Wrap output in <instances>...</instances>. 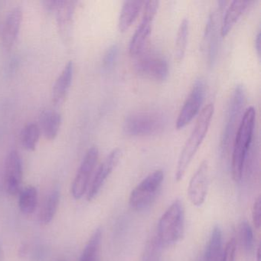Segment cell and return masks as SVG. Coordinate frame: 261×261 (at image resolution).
Returning a JSON list of instances; mask_svg holds the SVG:
<instances>
[{"mask_svg":"<svg viewBox=\"0 0 261 261\" xmlns=\"http://www.w3.org/2000/svg\"><path fill=\"white\" fill-rule=\"evenodd\" d=\"M256 111L250 107L244 111L239 126L233 138L231 158V173L236 182L241 181L244 172V164L254 132Z\"/></svg>","mask_w":261,"mask_h":261,"instance_id":"6da1fadb","label":"cell"},{"mask_svg":"<svg viewBox=\"0 0 261 261\" xmlns=\"http://www.w3.org/2000/svg\"><path fill=\"white\" fill-rule=\"evenodd\" d=\"M214 111L215 107L212 103H209L201 110L198 115L195 127L190 137L185 143L182 151L178 157L175 175L176 181H180L182 179L191 162L192 161V159L195 156L198 148L204 140L210 126Z\"/></svg>","mask_w":261,"mask_h":261,"instance_id":"7a4b0ae2","label":"cell"},{"mask_svg":"<svg viewBox=\"0 0 261 261\" xmlns=\"http://www.w3.org/2000/svg\"><path fill=\"white\" fill-rule=\"evenodd\" d=\"M185 232V208L181 200H175L162 215L158 225V241L161 247L174 245Z\"/></svg>","mask_w":261,"mask_h":261,"instance_id":"3957f363","label":"cell"},{"mask_svg":"<svg viewBox=\"0 0 261 261\" xmlns=\"http://www.w3.org/2000/svg\"><path fill=\"white\" fill-rule=\"evenodd\" d=\"M166 123V117L159 111H137L126 117L123 130L129 136L146 137L162 132Z\"/></svg>","mask_w":261,"mask_h":261,"instance_id":"277c9868","label":"cell"},{"mask_svg":"<svg viewBox=\"0 0 261 261\" xmlns=\"http://www.w3.org/2000/svg\"><path fill=\"white\" fill-rule=\"evenodd\" d=\"M164 179V172L161 169L154 171L146 176L129 195V204L135 211H143L152 204L160 192Z\"/></svg>","mask_w":261,"mask_h":261,"instance_id":"5b68a950","label":"cell"},{"mask_svg":"<svg viewBox=\"0 0 261 261\" xmlns=\"http://www.w3.org/2000/svg\"><path fill=\"white\" fill-rule=\"evenodd\" d=\"M245 102V88L244 85H238L235 88L230 98V105L227 110V121L221 139V149L224 152L229 149L230 145L233 143L237 129L244 114L243 111H244Z\"/></svg>","mask_w":261,"mask_h":261,"instance_id":"8992f818","label":"cell"},{"mask_svg":"<svg viewBox=\"0 0 261 261\" xmlns=\"http://www.w3.org/2000/svg\"><path fill=\"white\" fill-rule=\"evenodd\" d=\"M136 57L134 68L140 75L161 82L167 79L169 64L162 55L153 50L144 49Z\"/></svg>","mask_w":261,"mask_h":261,"instance_id":"52a82bcc","label":"cell"},{"mask_svg":"<svg viewBox=\"0 0 261 261\" xmlns=\"http://www.w3.org/2000/svg\"><path fill=\"white\" fill-rule=\"evenodd\" d=\"M144 12L141 21L134 32L129 42V53L136 56L145 49L146 42L152 31V23L158 11L159 1L150 0L144 3Z\"/></svg>","mask_w":261,"mask_h":261,"instance_id":"ba28073f","label":"cell"},{"mask_svg":"<svg viewBox=\"0 0 261 261\" xmlns=\"http://www.w3.org/2000/svg\"><path fill=\"white\" fill-rule=\"evenodd\" d=\"M225 2H219L212 10L207 18L202 41V51L209 65H213L217 58L218 49V31L220 17L224 10Z\"/></svg>","mask_w":261,"mask_h":261,"instance_id":"9c48e42d","label":"cell"},{"mask_svg":"<svg viewBox=\"0 0 261 261\" xmlns=\"http://www.w3.org/2000/svg\"><path fill=\"white\" fill-rule=\"evenodd\" d=\"M205 94V84L202 79H198L194 83L193 87L185 101L176 120V128L182 129L189 124L194 117L199 113L200 108L204 101Z\"/></svg>","mask_w":261,"mask_h":261,"instance_id":"30bf717a","label":"cell"},{"mask_svg":"<svg viewBox=\"0 0 261 261\" xmlns=\"http://www.w3.org/2000/svg\"><path fill=\"white\" fill-rule=\"evenodd\" d=\"M98 155V149L96 146L90 148L85 154L71 187V193L75 199H80L86 193Z\"/></svg>","mask_w":261,"mask_h":261,"instance_id":"8fae6325","label":"cell"},{"mask_svg":"<svg viewBox=\"0 0 261 261\" xmlns=\"http://www.w3.org/2000/svg\"><path fill=\"white\" fill-rule=\"evenodd\" d=\"M208 186V163L204 160L192 175L188 187V195L193 205L200 207L204 204L207 197Z\"/></svg>","mask_w":261,"mask_h":261,"instance_id":"7c38bea8","label":"cell"},{"mask_svg":"<svg viewBox=\"0 0 261 261\" xmlns=\"http://www.w3.org/2000/svg\"><path fill=\"white\" fill-rule=\"evenodd\" d=\"M121 150L118 148L113 149L107 155L101 164L99 166L88 189V195H87V199L88 201H91L98 195L107 178L112 173L113 171L118 164L121 158Z\"/></svg>","mask_w":261,"mask_h":261,"instance_id":"4fadbf2b","label":"cell"},{"mask_svg":"<svg viewBox=\"0 0 261 261\" xmlns=\"http://www.w3.org/2000/svg\"><path fill=\"white\" fill-rule=\"evenodd\" d=\"M23 169L20 155L17 151H11L7 156L5 164V186L9 194L15 195L19 193Z\"/></svg>","mask_w":261,"mask_h":261,"instance_id":"5bb4252c","label":"cell"},{"mask_svg":"<svg viewBox=\"0 0 261 261\" xmlns=\"http://www.w3.org/2000/svg\"><path fill=\"white\" fill-rule=\"evenodd\" d=\"M22 16L20 7L13 9L7 15L2 32V43L5 49L10 50L14 45L22 25Z\"/></svg>","mask_w":261,"mask_h":261,"instance_id":"9a60e30c","label":"cell"},{"mask_svg":"<svg viewBox=\"0 0 261 261\" xmlns=\"http://www.w3.org/2000/svg\"><path fill=\"white\" fill-rule=\"evenodd\" d=\"M73 75L74 65L69 62L65 65L53 86V102L55 105H62L65 101L72 83Z\"/></svg>","mask_w":261,"mask_h":261,"instance_id":"2e32d148","label":"cell"},{"mask_svg":"<svg viewBox=\"0 0 261 261\" xmlns=\"http://www.w3.org/2000/svg\"><path fill=\"white\" fill-rule=\"evenodd\" d=\"M250 1L244 0H234L230 3L224 13V17L221 23V35L222 37L227 36L232 30L241 15L248 8Z\"/></svg>","mask_w":261,"mask_h":261,"instance_id":"e0dca14e","label":"cell"},{"mask_svg":"<svg viewBox=\"0 0 261 261\" xmlns=\"http://www.w3.org/2000/svg\"><path fill=\"white\" fill-rule=\"evenodd\" d=\"M62 124V117L54 110H47L41 114L39 127L40 133L46 140H55L59 134Z\"/></svg>","mask_w":261,"mask_h":261,"instance_id":"ac0fdd59","label":"cell"},{"mask_svg":"<svg viewBox=\"0 0 261 261\" xmlns=\"http://www.w3.org/2000/svg\"><path fill=\"white\" fill-rule=\"evenodd\" d=\"M143 1H125L120 10L118 27L120 32H125L134 23L143 8Z\"/></svg>","mask_w":261,"mask_h":261,"instance_id":"d6986e66","label":"cell"},{"mask_svg":"<svg viewBox=\"0 0 261 261\" xmlns=\"http://www.w3.org/2000/svg\"><path fill=\"white\" fill-rule=\"evenodd\" d=\"M222 246V231L218 226H215L212 230L206 247L204 261H221L223 255Z\"/></svg>","mask_w":261,"mask_h":261,"instance_id":"ffe728a7","label":"cell"},{"mask_svg":"<svg viewBox=\"0 0 261 261\" xmlns=\"http://www.w3.org/2000/svg\"><path fill=\"white\" fill-rule=\"evenodd\" d=\"M60 197L59 190H53L45 198L39 214V221L42 224H48L51 222L57 212Z\"/></svg>","mask_w":261,"mask_h":261,"instance_id":"44dd1931","label":"cell"},{"mask_svg":"<svg viewBox=\"0 0 261 261\" xmlns=\"http://www.w3.org/2000/svg\"><path fill=\"white\" fill-rule=\"evenodd\" d=\"M19 194V207L21 212L25 215H31L37 207V189L34 186H28L20 190Z\"/></svg>","mask_w":261,"mask_h":261,"instance_id":"7402d4cb","label":"cell"},{"mask_svg":"<svg viewBox=\"0 0 261 261\" xmlns=\"http://www.w3.org/2000/svg\"><path fill=\"white\" fill-rule=\"evenodd\" d=\"M189 33V20L188 18H184L178 27L175 40V57L178 61L182 60L186 55Z\"/></svg>","mask_w":261,"mask_h":261,"instance_id":"603a6c76","label":"cell"},{"mask_svg":"<svg viewBox=\"0 0 261 261\" xmlns=\"http://www.w3.org/2000/svg\"><path fill=\"white\" fill-rule=\"evenodd\" d=\"M102 230L98 228L94 231L85 246L79 261H98V253L101 242Z\"/></svg>","mask_w":261,"mask_h":261,"instance_id":"cb8c5ba5","label":"cell"},{"mask_svg":"<svg viewBox=\"0 0 261 261\" xmlns=\"http://www.w3.org/2000/svg\"><path fill=\"white\" fill-rule=\"evenodd\" d=\"M40 129L39 125L35 123H29L22 131L21 140L22 144L25 149L33 151L36 149L40 137Z\"/></svg>","mask_w":261,"mask_h":261,"instance_id":"d4e9b609","label":"cell"},{"mask_svg":"<svg viewBox=\"0 0 261 261\" xmlns=\"http://www.w3.org/2000/svg\"><path fill=\"white\" fill-rule=\"evenodd\" d=\"M239 242L244 252L250 253L253 249L254 238H253V230L247 221H242L238 227Z\"/></svg>","mask_w":261,"mask_h":261,"instance_id":"484cf974","label":"cell"},{"mask_svg":"<svg viewBox=\"0 0 261 261\" xmlns=\"http://www.w3.org/2000/svg\"><path fill=\"white\" fill-rule=\"evenodd\" d=\"M160 247L157 239H152L146 244L142 261H160Z\"/></svg>","mask_w":261,"mask_h":261,"instance_id":"4316f807","label":"cell"},{"mask_svg":"<svg viewBox=\"0 0 261 261\" xmlns=\"http://www.w3.org/2000/svg\"><path fill=\"white\" fill-rule=\"evenodd\" d=\"M119 47L117 44H113L107 50L103 59V68L109 71L114 68L118 57Z\"/></svg>","mask_w":261,"mask_h":261,"instance_id":"83f0119b","label":"cell"},{"mask_svg":"<svg viewBox=\"0 0 261 261\" xmlns=\"http://www.w3.org/2000/svg\"><path fill=\"white\" fill-rule=\"evenodd\" d=\"M252 218L255 227L259 229L261 224V198L260 196L256 198V201L253 203V208H252Z\"/></svg>","mask_w":261,"mask_h":261,"instance_id":"f1b7e54d","label":"cell"},{"mask_svg":"<svg viewBox=\"0 0 261 261\" xmlns=\"http://www.w3.org/2000/svg\"><path fill=\"white\" fill-rule=\"evenodd\" d=\"M235 252H236V241L235 239H231L227 245L223 252L221 261H235Z\"/></svg>","mask_w":261,"mask_h":261,"instance_id":"f546056e","label":"cell"},{"mask_svg":"<svg viewBox=\"0 0 261 261\" xmlns=\"http://www.w3.org/2000/svg\"><path fill=\"white\" fill-rule=\"evenodd\" d=\"M255 48L257 51V55L259 56L260 55V33H258L256 35V39H255Z\"/></svg>","mask_w":261,"mask_h":261,"instance_id":"4dcf8cb0","label":"cell"},{"mask_svg":"<svg viewBox=\"0 0 261 261\" xmlns=\"http://www.w3.org/2000/svg\"><path fill=\"white\" fill-rule=\"evenodd\" d=\"M256 259L257 261H260V247H258L257 250H256Z\"/></svg>","mask_w":261,"mask_h":261,"instance_id":"1f68e13d","label":"cell"},{"mask_svg":"<svg viewBox=\"0 0 261 261\" xmlns=\"http://www.w3.org/2000/svg\"><path fill=\"white\" fill-rule=\"evenodd\" d=\"M2 255H3L2 248H1V247H0V259H1V258H2Z\"/></svg>","mask_w":261,"mask_h":261,"instance_id":"d6a6232c","label":"cell"}]
</instances>
